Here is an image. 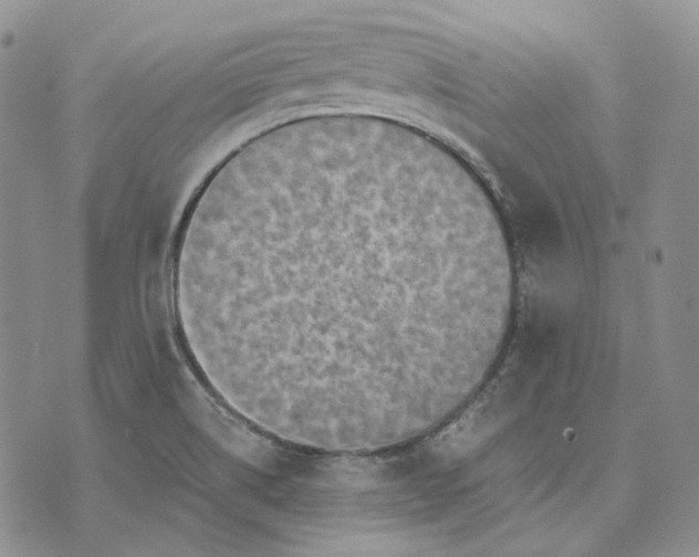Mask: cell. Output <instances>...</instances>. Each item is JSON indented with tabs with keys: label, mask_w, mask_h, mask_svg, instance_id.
Masks as SVG:
<instances>
[{
	"label": "cell",
	"mask_w": 699,
	"mask_h": 557,
	"mask_svg": "<svg viewBox=\"0 0 699 557\" xmlns=\"http://www.w3.org/2000/svg\"><path fill=\"white\" fill-rule=\"evenodd\" d=\"M280 219L295 296L347 401L393 397L465 357L463 207L400 177L298 172Z\"/></svg>",
	"instance_id": "1"
}]
</instances>
